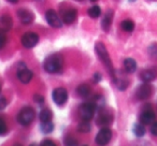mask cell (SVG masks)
Returning <instances> with one entry per match:
<instances>
[{"instance_id": "1", "label": "cell", "mask_w": 157, "mask_h": 146, "mask_svg": "<svg viewBox=\"0 0 157 146\" xmlns=\"http://www.w3.org/2000/svg\"><path fill=\"white\" fill-rule=\"evenodd\" d=\"M95 51H96L97 55H98L99 59L101 60V62L105 65V67L109 70V73L111 74V77H113L115 72H114L113 66H112V60L110 58V55L107 51V47L105 45L102 43V42H97L96 45H95Z\"/></svg>"}, {"instance_id": "2", "label": "cell", "mask_w": 157, "mask_h": 146, "mask_svg": "<svg viewBox=\"0 0 157 146\" xmlns=\"http://www.w3.org/2000/svg\"><path fill=\"white\" fill-rule=\"evenodd\" d=\"M63 57L58 54H54L46 57L43 62V67L48 73H57L63 68Z\"/></svg>"}, {"instance_id": "3", "label": "cell", "mask_w": 157, "mask_h": 146, "mask_svg": "<svg viewBox=\"0 0 157 146\" xmlns=\"http://www.w3.org/2000/svg\"><path fill=\"white\" fill-rule=\"evenodd\" d=\"M97 107L95 102L93 101H88L83 104H81L80 109H78V114H80V117L82 120H87L90 122L95 115V112H96Z\"/></svg>"}, {"instance_id": "4", "label": "cell", "mask_w": 157, "mask_h": 146, "mask_svg": "<svg viewBox=\"0 0 157 146\" xmlns=\"http://www.w3.org/2000/svg\"><path fill=\"white\" fill-rule=\"evenodd\" d=\"M36 113L33 111V107H25L18 112L17 114V122H20L22 126H29L35 119Z\"/></svg>"}, {"instance_id": "5", "label": "cell", "mask_w": 157, "mask_h": 146, "mask_svg": "<svg viewBox=\"0 0 157 146\" xmlns=\"http://www.w3.org/2000/svg\"><path fill=\"white\" fill-rule=\"evenodd\" d=\"M17 79L23 84H28L33 79V72L24 65V62H21L17 70Z\"/></svg>"}, {"instance_id": "6", "label": "cell", "mask_w": 157, "mask_h": 146, "mask_svg": "<svg viewBox=\"0 0 157 146\" xmlns=\"http://www.w3.org/2000/svg\"><path fill=\"white\" fill-rule=\"evenodd\" d=\"M52 99L57 105H63L68 100V92L65 88H56L52 94Z\"/></svg>"}, {"instance_id": "7", "label": "cell", "mask_w": 157, "mask_h": 146, "mask_svg": "<svg viewBox=\"0 0 157 146\" xmlns=\"http://www.w3.org/2000/svg\"><path fill=\"white\" fill-rule=\"evenodd\" d=\"M45 20L50 26L54 27V28H60L63 26V21L58 16V14L54 11V10H48L45 13Z\"/></svg>"}, {"instance_id": "8", "label": "cell", "mask_w": 157, "mask_h": 146, "mask_svg": "<svg viewBox=\"0 0 157 146\" xmlns=\"http://www.w3.org/2000/svg\"><path fill=\"white\" fill-rule=\"evenodd\" d=\"M39 42V36L36 32H26L22 37V44L26 48H33Z\"/></svg>"}, {"instance_id": "9", "label": "cell", "mask_w": 157, "mask_h": 146, "mask_svg": "<svg viewBox=\"0 0 157 146\" xmlns=\"http://www.w3.org/2000/svg\"><path fill=\"white\" fill-rule=\"evenodd\" d=\"M153 87L148 83H144L140 85L136 90V97L139 100H145V99L150 98L152 96Z\"/></svg>"}, {"instance_id": "10", "label": "cell", "mask_w": 157, "mask_h": 146, "mask_svg": "<svg viewBox=\"0 0 157 146\" xmlns=\"http://www.w3.org/2000/svg\"><path fill=\"white\" fill-rule=\"evenodd\" d=\"M112 139V131L109 128H102L96 135V143L98 145H105Z\"/></svg>"}, {"instance_id": "11", "label": "cell", "mask_w": 157, "mask_h": 146, "mask_svg": "<svg viewBox=\"0 0 157 146\" xmlns=\"http://www.w3.org/2000/svg\"><path fill=\"white\" fill-rule=\"evenodd\" d=\"M155 119H156V115L152 109L143 110L140 115V122L143 125H152Z\"/></svg>"}, {"instance_id": "12", "label": "cell", "mask_w": 157, "mask_h": 146, "mask_svg": "<svg viewBox=\"0 0 157 146\" xmlns=\"http://www.w3.org/2000/svg\"><path fill=\"white\" fill-rule=\"evenodd\" d=\"M17 16L18 18H20L21 23L24 25H29L33 23V18H35V16H33V14L31 13L30 11H28V10H25V9H21L17 11Z\"/></svg>"}, {"instance_id": "13", "label": "cell", "mask_w": 157, "mask_h": 146, "mask_svg": "<svg viewBox=\"0 0 157 146\" xmlns=\"http://www.w3.org/2000/svg\"><path fill=\"white\" fill-rule=\"evenodd\" d=\"M76 10L74 8H68L63 11V22L70 25L76 20Z\"/></svg>"}, {"instance_id": "14", "label": "cell", "mask_w": 157, "mask_h": 146, "mask_svg": "<svg viewBox=\"0 0 157 146\" xmlns=\"http://www.w3.org/2000/svg\"><path fill=\"white\" fill-rule=\"evenodd\" d=\"M113 11H108L105 14V17L102 18V22H101V27H102L103 30L108 31L110 29L112 25V21H113Z\"/></svg>"}, {"instance_id": "15", "label": "cell", "mask_w": 157, "mask_h": 146, "mask_svg": "<svg viewBox=\"0 0 157 146\" xmlns=\"http://www.w3.org/2000/svg\"><path fill=\"white\" fill-rule=\"evenodd\" d=\"M124 68L127 73H133L137 70V62L132 58H126L124 60Z\"/></svg>"}, {"instance_id": "16", "label": "cell", "mask_w": 157, "mask_h": 146, "mask_svg": "<svg viewBox=\"0 0 157 146\" xmlns=\"http://www.w3.org/2000/svg\"><path fill=\"white\" fill-rule=\"evenodd\" d=\"M156 77V72L152 69H147V70H144L143 72L141 73V80L145 83H150L151 81Z\"/></svg>"}, {"instance_id": "17", "label": "cell", "mask_w": 157, "mask_h": 146, "mask_svg": "<svg viewBox=\"0 0 157 146\" xmlns=\"http://www.w3.org/2000/svg\"><path fill=\"white\" fill-rule=\"evenodd\" d=\"M112 120H113V117L109 113H101L97 118L98 125H109L112 122Z\"/></svg>"}, {"instance_id": "18", "label": "cell", "mask_w": 157, "mask_h": 146, "mask_svg": "<svg viewBox=\"0 0 157 146\" xmlns=\"http://www.w3.org/2000/svg\"><path fill=\"white\" fill-rule=\"evenodd\" d=\"M0 23H1V26H2L3 30H9L12 27V17L9 15H2L0 18Z\"/></svg>"}, {"instance_id": "19", "label": "cell", "mask_w": 157, "mask_h": 146, "mask_svg": "<svg viewBox=\"0 0 157 146\" xmlns=\"http://www.w3.org/2000/svg\"><path fill=\"white\" fill-rule=\"evenodd\" d=\"M52 112L48 109H43L39 114V118L41 120V122H51L52 120Z\"/></svg>"}, {"instance_id": "20", "label": "cell", "mask_w": 157, "mask_h": 146, "mask_svg": "<svg viewBox=\"0 0 157 146\" xmlns=\"http://www.w3.org/2000/svg\"><path fill=\"white\" fill-rule=\"evenodd\" d=\"M76 92H78V94L80 95L81 97L85 98V97L90 96V85H87V84H81V85H80L78 87Z\"/></svg>"}, {"instance_id": "21", "label": "cell", "mask_w": 157, "mask_h": 146, "mask_svg": "<svg viewBox=\"0 0 157 146\" xmlns=\"http://www.w3.org/2000/svg\"><path fill=\"white\" fill-rule=\"evenodd\" d=\"M121 27H122L123 30L126 31V32H131V31H133V29H135V23L131 20H125L122 22Z\"/></svg>"}, {"instance_id": "22", "label": "cell", "mask_w": 157, "mask_h": 146, "mask_svg": "<svg viewBox=\"0 0 157 146\" xmlns=\"http://www.w3.org/2000/svg\"><path fill=\"white\" fill-rule=\"evenodd\" d=\"M133 133H135V135H137V137H143L144 134H145V128H144L143 124H136L135 126H133V129H132Z\"/></svg>"}, {"instance_id": "23", "label": "cell", "mask_w": 157, "mask_h": 146, "mask_svg": "<svg viewBox=\"0 0 157 146\" xmlns=\"http://www.w3.org/2000/svg\"><path fill=\"white\" fill-rule=\"evenodd\" d=\"M78 130L81 133H88L90 130H92V127H90V124L87 122V120H83L81 124L78 125Z\"/></svg>"}, {"instance_id": "24", "label": "cell", "mask_w": 157, "mask_h": 146, "mask_svg": "<svg viewBox=\"0 0 157 146\" xmlns=\"http://www.w3.org/2000/svg\"><path fill=\"white\" fill-rule=\"evenodd\" d=\"M101 14V9L98 6H93L90 10H88V15L92 18H98Z\"/></svg>"}, {"instance_id": "25", "label": "cell", "mask_w": 157, "mask_h": 146, "mask_svg": "<svg viewBox=\"0 0 157 146\" xmlns=\"http://www.w3.org/2000/svg\"><path fill=\"white\" fill-rule=\"evenodd\" d=\"M54 129V125L52 122H46L41 124V131L43 133H51Z\"/></svg>"}, {"instance_id": "26", "label": "cell", "mask_w": 157, "mask_h": 146, "mask_svg": "<svg viewBox=\"0 0 157 146\" xmlns=\"http://www.w3.org/2000/svg\"><path fill=\"white\" fill-rule=\"evenodd\" d=\"M8 132V127L5 119L0 117V135H5Z\"/></svg>"}, {"instance_id": "27", "label": "cell", "mask_w": 157, "mask_h": 146, "mask_svg": "<svg viewBox=\"0 0 157 146\" xmlns=\"http://www.w3.org/2000/svg\"><path fill=\"white\" fill-rule=\"evenodd\" d=\"M65 143H66V145H76V144H78V141H76L74 137H66Z\"/></svg>"}, {"instance_id": "28", "label": "cell", "mask_w": 157, "mask_h": 146, "mask_svg": "<svg viewBox=\"0 0 157 146\" xmlns=\"http://www.w3.org/2000/svg\"><path fill=\"white\" fill-rule=\"evenodd\" d=\"M7 42V37H6L3 31H0V48H2Z\"/></svg>"}, {"instance_id": "29", "label": "cell", "mask_w": 157, "mask_h": 146, "mask_svg": "<svg viewBox=\"0 0 157 146\" xmlns=\"http://www.w3.org/2000/svg\"><path fill=\"white\" fill-rule=\"evenodd\" d=\"M33 100H35V102L39 103V104H41V103L44 102V98L41 96V95H35V96H33Z\"/></svg>"}, {"instance_id": "30", "label": "cell", "mask_w": 157, "mask_h": 146, "mask_svg": "<svg viewBox=\"0 0 157 146\" xmlns=\"http://www.w3.org/2000/svg\"><path fill=\"white\" fill-rule=\"evenodd\" d=\"M151 132L157 137V122H154L152 124V127H151Z\"/></svg>"}, {"instance_id": "31", "label": "cell", "mask_w": 157, "mask_h": 146, "mask_svg": "<svg viewBox=\"0 0 157 146\" xmlns=\"http://www.w3.org/2000/svg\"><path fill=\"white\" fill-rule=\"evenodd\" d=\"M6 107H7V100L5 97H1L0 98V110H3Z\"/></svg>"}, {"instance_id": "32", "label": "cell", "mask_w": 157, "mask_h": 146, "mask_svg": "<svg viewBox=\"0 0 157 146\" xmlns=\"http://www.w3.org/2000/svg\"><path fill=\"white\" fill-rule=\"evenodd\" d=\"M41 145H45V146H54L55 143L51 140H44L43 142L41 143Z\"/></svg>"}, {"instance_id": "33", "label": "cell", "mask_w": 157, "mask_h": 146, "mask_svg": "<svg viewBox=\"0 0 157 146\" xmlns=\"http://www.w3.org/2000/svg\"><path fill=\"white\" fill-rule=\"evenodd\" d=\"M100 81H101V74L98 73V72H96L94 74V82L95 83H99Z\"/></svg>"}, {"instance_id": "34", "label": "cell", "mask_w": 157, "mask_h": 146, "mask_svg": "<svg viewBox=\"0 0 157 146\" xmlns=\"http://www.w3.org/2000/svg\"><path fill=\"white\" fill-rule=\"evenodd\" d=\"M7 1H9V2H11V3H16L18 0H7Z\"/></svg>"}, {"instance_id": "35", "label": "cell", "mask_w": 157, "mask_h": 146, "mask_svg": "<svg viewBox=\"0 0 157 146\" xmlns=\"http://www.w3.org/2000/svg\"><path fill=\"white\" fill-rule=\"evenodd\" d=\"M90 1H92V2H96L97 0H90Z\"/></svg>"}, {"instance_id": "36", "label": "cell", "mask_w": 157, "mask_h": 146, "mask_svg": "<svg viewBox=\"0 0 157 146\" xmlns=\"http://www.w3.org/2000/svg\"><path fill=\"white\" fill-rule=\"evenodd\" d=\"M75 1H83V0H75Z\"/></svg>"}, {"instance_id": "37", "label": "cell", "mask_w": 157, "mask_h": 146, "mask_svg": "<svg viewBox=\"0 0 157 146\" xmlns=\"http://www.w3.org/2000/svg\"><path fill=\"white\" fill-rule=\"evenodd\" d=\"M0 92H1V86H0Z\"/></svg>"}, {"instance_id": "38", "label": "cell", "mask_w": 157, "mask_h": 146, "mask_svg": "<svg viewBox=\"0 0 157 146\" xmlns=\"http://www.w3.org/2000/svg\"><path fill=\"white\" fill-rule=\"evenodd\" d=\"M130 1H135V0H130Z\"/></svg>"}]
</instances>
